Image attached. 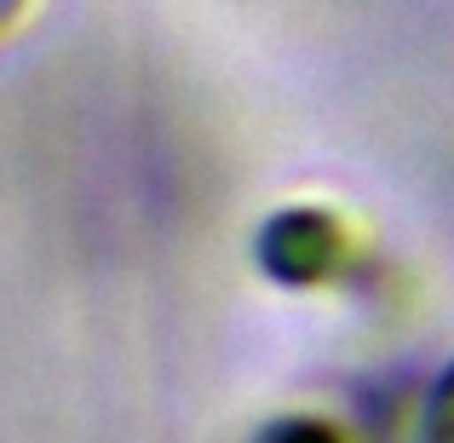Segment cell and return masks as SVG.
Returning a JSON list of instances; mask_svg holds the SVG:
<instances>
[{
    "label": "cell",
    "instance_id": "cell-1",
    "mask_svg": "<svg viewBox=\"0 0 454 443\" xmlns=\"http://www.w3.org/2000/svg\"><path fill=\"white\" fill-rule=\"evenodd\" d=\"M420 443H454V368L432 386L426 398V415H420Z\"/></svg>",
    "mask_w": 454,
    "mask_h": 443
},
{
    "label": "cell",
    "instance_id": "cell-2",
    "mask_svg": "<svg viewBox=\"0 0 454 443\" xmlns=\"http://www.w3.org/2000/svg\"><path fill=\"white\" fill-rule=\"evenodd\" d=\"M259 443H345L328 421H277Z\"/></svg>",
    "mask_w": 454,
    "mask_h": 443
}]
</instances>
